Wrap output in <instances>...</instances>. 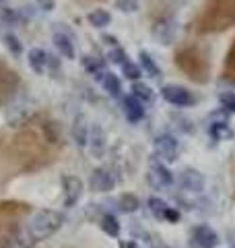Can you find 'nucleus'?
I'll return each mask as SVG.
<instances>
[{"label":"nucleus","mask_w":235,"mask_h":248,"mask_svg":"<svg viewBox=\"0 0 235 248\" xmlns=\"http://www.w3.org/2000/svg\"><path fill=\"white\" fill-rule=\"evenodd\" d=\"M60 147L58 124L45 120L37 128H25L13 141V155L17 159V168L23 172H33L37 168L54 161Z\"/></svg>","instance_id":"nucleus-1"},{"label":"nucleus","mask_w":235,"mask_h":248,"mask_svg":"<svg viewBox=\"0 0 235 248\" xmlns=\"http://www.w3.org/2000/svg\"><path fill=\"white\" fill-rule=\"evenodd\" d=\"M235 25V0H206L192 19L190 29L200 35L219 33Z\"/></svg>","instance_id":"nucleus-2"},{"label":"nucleus","mask_w":235,"mask_h":248,"mask_svg":"<svg viewBox=\"0 0 235 248\" xmlns=\"http://www.w3.org/2000/svg\"><path fill=\"white\" fill-rule=\"evenodd\" d=\"M176 66L196 85L210 81V52L198 42H188L176 50Z\"/></svg>","instance_id":"nucleus-3"},{"label":"nucleus","mask_w":235,"mask_h":248,"mask_svg":"<svg viewBox=\"0 0 235 248\" xmlns=\"http://www.w3.org/2000/svg\"><path fill=\"white\" fill-rule=\"evenodd\" d=\"M66 217L62 211L56 209H39V211L27 221L23 234H19V244L25 248H33L35 244L48 240L50 236H54L56 232L64 226Z\"/></svg>","instance_id":"nucleus-4"},{"label":"nucleus","mask_w":235,"mask_h":248,"mask_svg":"<svg viewBox=\"0 0 235 248\" xmlns=\"http://www.w3.org/2000/svg\"><path fill=\"white\" fill-rule=\"evenodd\" d=\"M29 211L31 207L19 201L0 203V248H11L19 240V223Z\"/></svg>","instance_id":"nucleus-5"},{"label":"nucleus","mask_w":235,"mask_h":248,"mask_svg":"<svg viewBox=\"0 0 235 248\" xmlns=\"http://www.w3.org/2000/svg\"><path fill=\"white\" fill-rule=\"evenodd\" d=\"M153 149H155V155L159 157L161 161H165V164H174L177 159V151H179V141L169 135V133H163L159 137H155L153 141Z\"/></svg>","instance_id":"nucleus-6"},{"label":"nucleus","mask_w":235,"mask_h":248,"mask_svg":"<svg viewBox=\"0 0 235 248\" xmlns=\"http://www.w3.org/2000/svg\"><path fill=\"white\" fill-rule=\"evenodd\" d=\"M161 97L176 108H188L196 104V97L190 89L182 87V85H171V83L161 87Z\"/></svg>","instance_id":"nucleus-7"},{"label":"nucleus","mask_w":235,"mask_h":248,"mask_svg":"<svg viewBox=\"0 0 235 248\" xmlns=\"http://www.w3.org/2000/svg\"><path fill=\"white\" fill-rule=\"evenodd\" d=\"M147 180L153 188L163 190L174 184V174H171V170L163 164L161 159H153L151 166H148V172H147Z\"/></svg>","instance_id":"nucleus-8"},{"label":"nucleus","mask_w":235,"mask_h":248,"mask_svg":"<svg viewBox=\"0 0 235 248\" xmlns=\"http://www.w3.org/2000/svg\"><path fill=\"white\" fill-rule=\"evenodd\" d=\"M116 184H118V180H116L114 170L107 166L95 168L89 176V186L93 192H112L116 188Z\"/></svg>","instance_id":"nucleus-9"},{"label":"nucleus","mask_w":235,"mask_h":248,"mask_svg":"<svg viewBox=\"0 0 235 248\" xmlns=\"http://www.w3.org/2000/svg\"><path fill=\"white\" fill-rule=\"evenodd\" d=\"M62 190H64V207H74L85 192V182L78 176L68 174L62 178Z\"/></svg>","instance_id":"nucleus-10"},{"label":"nucleus","mask_w":235,"mask_h":248,"mask_svg":"<svg viewBox=\"0 0 235 248\" xmlns=\"http://www.w3.org/2000/svg\"><path fill=\"white\" fill-rule=\"evenodd\" d=\"M177 182H179V186H182L184 190L192 192V195H198V192H202V190L206 188V178H205V174L198 172V170H194V168L182 170V174H179Z\"/></svg>","instance_id":"nucleus-11"},{"label":"nucleus","mask_w":235,"mask_h":248,"mask_svg":"<svg viewBox=\"0 0 235 248\" xmlns=\"http://www.w3.org/2000/svg\"><path fill=\"white\" fill-rule=\"evenodd\" d=\"M176 33H177V25L174 17H165L161 21H157L153 25V37L161 46H169L176 42Z\"/></svg>","instance_id":"nucleus-12"},{"label":"nucleus","mask_w":235,"mask_h":248,"mask_svg":"<svg viewBox=\"0 0 235 248\" xmlns=\"http://www.w3.org/2000/svg\"><path fill=\"white\" fill-rule=\"evenodd\" d=\"M192 242L198 248H217L221 244V238H219L217 232L206 226V223H200L192 230Z\"/></svg>","instance_id":"nucleus-13"},{"label":"nucleus","mask_w":235,"mask_h":248,"mask_svg":"<svg viewBox=\"0 0 235 248\" xmlns=\"http://www.w3.org/2000/svg\"><path fill=\"white\" fill-rule=\"evenodd\" d=\"M148 211H151L157 219H165V221H177L179 219V211L174 207H169L165 201L159 197H151L148 199Z\"/></svg>","instance_id":"nucleus-14"},{"label":"nucleus","mask_w":235,"mask_h":248,"mask_svg":"<svg viewBox=\"0 0 235 248\" xmlns=\"http://www.w3.org/2000/svg\"><path fill=\"white\" fill-rule=\"evenodd\" d=\"M52 42H54V48H56V52L60 54L62 58L73 60V58L76 56L73 35L66 33V31H56V33H54V37H52Z\"/></svg>","instance_id":"nucleus-15"},{"label":"nucleus","mask_w":235,"mask_h":248,"mask_svg":"<svg viewBox=\"0 0 235 248\" xmlns=\"http://www.w3.org/2000/svg\"><path fill=\"white\" fill-rule=\"evenodd\" d=\"M122 110H124V116H126V120L136 124L145 118V104L136 99L134 95H126L122 99Z\"/></svg>","instance_id":"nucleus-16"},{"label":"nucleus","mask_w":235,"mask_h":248,"mask_svg":"<svg viewBox=\"0 0 235 248\" xmlns=\"http://www.w3.org/2000/svg\"><path fill=\"white\" fill-rule=\"evenodd\" d=\"M89 151L95 155V157H99V155L105 153V147H107V137H105V130L99 126V124H93V126L89 128Z\"/></svg>","instance_id":"nucleus-17"},{"label":"nucleus","mask_w":235,"mask_h":248,"mask_svg":"<svg viewBox=\"0 0 235 248\" xmlns=\"http://www.w3.org/2000/svg\"><path fill=\"white\" fill-rule=\"evenodd\" d=\"M89 124H87V118L83 114L74 116L73 120V126H70V133H73V141L76 143V147H87L89 143Z\"/></svg>","instance_id":"nucleus-18"},{"label":"nucleus","mask_w":235,"mask_h":248,"mask_svg":"<svg viewBox=\"0 0 235 248\" xmlns=\"http://www.w3.org/2000/svg\"><path fill=\"white\" fill-rule=\"evenodd\" d=\"M50 62V54L42 48H31L27 52V64L35 75H44Z\"/></svg>","instance_id":"nucleus-19"},{"label":"nucleus","mask_w":235,"mask_h":248,"mask_svg":"<svg viewBox=\"0 0 235 248\" xmlns=\"http://www.w3.org/2000/svg\"><path fill=\"white\" fill-rule=\"evenodd\" d=\"M17 83H19L17 75H15L6 64L0 62V104H2L4 99L11 95V91L17 87Z\"/></svg>","instance_id":"nucleus-20"},{"label":"nucleus","mask_w":235,"mask_h":248,"mask_svg":"<svg viewBox=\"0 0 235 248\" xmlns=\"http://www.w3.org/2000/svg\"><path fill=\"white\" fill-rule=\"evenodd\" d=\"M208 135H210V139H215V141H219V143L233 141V137H235L233 128L229 126V122H227V120H215V122H210Z\"/></svg>","instance_id":"nucleus-21"},{"label":"nucleus","mask_w":235,"mask_h":248,"mask_svg":"<svg viewBox=\"0 0 235 248\" xmlns=\"http://www.w3.org/2000/svg\"><path fill=\"white\" fill-rule=\"evenodd\" d=\"M29 118V108L27 104H17L6 110V122L11 124V126H19V124H25Z\"/></svg>","instance_id":"nucleus-22"},{"label":"nucleus","mask_w":235,"mask_h":248,"mask_svg":"<svg viewBox=\"0 0 235 248\" xmlns=\"http://www.w3.org/2000/svg\"><path fill=\"white\" fill-rule=\"evenodd\" d=\"M138 66H140V71H143L145 75L153 77V79H157V77L161 75V68H159V64H157L155 58H153L148 52H145V50L138 54Z\"/></svg>","instance_id":"nucleus-23"},{"label":"nucleus","mask_w":235,"mask_h":248,"mask_svg":"<svg viewBox=\"0 0 235 248\" xmlns=\"http://www.w3.org/2000/svg\"><path fill=\"white\" fill-rule=\"evenodd\" d=\"M221 79L235 85V40L231 44L229 52L225 56V62H223V73H221Z\"/></svg>","instance_id":"nucleus-24"},{"label":"nucleus","mask_w":235,"mask_h":248,"mask_svg":"<svg viewBox=\"0 0 235 248\" xmlns=\"http://www.w3.org/2000/svg\"><path fill=\"white\" fill-rule=\"evenodd\" d=\"M83 68L89 75L95 77V79H101L103 73H105V62L101 58H97V56H89L87 54V56H83Z\"/></svg>","instance_id":"nucleus-25"},{"label":"nucleus","mask_w":235,"mask_h":248,"mask_svg":"<svg viewBox=\"0 0 235 248\" xmlns=\"http://www.w3.org/2000/svg\"><path fill=\"white\" fill-rule=\"evenodd\" d=\"M99 81H101V87H103V91H107L109 95L118 97L122 93V83H120V79H118V75H114L112 71H105Z\"/></svg>","instance_id":"nucleus-26"},{"label":"nucleus","mask_w":235,"mask_h":248,"mask_svg":"<svg viewBox=\"0 0 235 248\" xmlns=\"http://www.w3.org/2000/svg\"><path fill=\"white\" fill-rule=\"evenodd\" d=\"M99 228L103 230L109 238H118V236H120V230H122L120 221H118V217H116V215H112V213L101 215V219H99Z\"/></svg>","instance_id":"nucleus-27"},{"label":"nucleus","mask_w":235,"mask_h":248,"mask_svg":"<svg viewBox=\"0 0 235 248\" xmlns=\"http://www.w3.org/2000/svg\"><path fill=\"white\" fill-rule=\"evenodd\" d=\"M87 21H89V25L97 27V29H103L112 23V13L105 11V9H95V11H91L87 15Z\"/></svg>","instance_id":"nucleus-28"},{"label":"nucleus","mask_w":235,"mask_h":248,"mask_svg":"<svg viewBox=\"0 0 235 248\" xmlns=\"http://www.w3.org/2000/svg\"><path fill=\"white\" fill-rule=\"evenodd\" d=\"M118 207H120L122 213H134V211H138L140 201L136 195H132V192H124V195L118 199Z\"/></svg>","instance_id":"nucleus-29"},{"label":"nucleus","mask_w":235,"mask_h":248,"mask_svg":"<svg viewBox=\"0 0 235 248\" xmlns=\"http://www.w3.org/2000/svg\"><path fill=\"white\" fill-rule=\"evenodd\" d=\"M132 95L145 104V102H151L153 99V89L148 87V85H145L143 81H136V83H132Z\"/></svg>","instance_id":"nucleus-30"},{"label":"nucleus","mask_w":235,"mask_h":248,"mask_svg":"<svg viewBox=\"0 0 235 248\" xmlns=\"http://www.w3.org/2000/svg\"><path fill=\"white\" fill-rule=\"evenodd\" d=\"M122 75L126 77V79H130L132 83H136V81H140V77H143V71H140V66L136 64V62L126 60L122 64Z\"/></svg>","instance_id":"nucleus-31"},{"label":"nucleus","mask_w":235,"mask_h":248,"mask_svg":"<svg viewBox=\"0 0 235 248\" xmlns=\"http://www.w3.org/2000/svg\"><path fill=\"white\" fill-rule=\"evenodd\" d=\"M4 48L9 50L13 56H21L23 54V42L15 33H6L4 35Z\"/></svg>","instance_id":"nucleus-32"},{"label":"nucleus","mask_w":235,"mask_h":248,"mask_svg":"<svg viewBox=\"0 0 235 248\" xmlns=\"http://www.w3.org/2000/svg\"><path fill=\"white\" fill-rule=\"evenodd\" d=\"M219 104H221V110L227 114H235V91H223L219 95Z\"/></svg>","instance_id":"nucleus-33"},{"label":"nucleus","mask_w":235,"mask_h":248,"mask_svg":"<svg viewBox=\"0 0 235 248\" xmlns=\"http://www.w3.org/2000/svg\"><path fill=\"white\" fill-rule=\"evenodd\" d=\"M116 9H120L126 15H132L140 9V0H116Z\"/></svg>","instance_id":"nucleus-34"},{"label":"nucleus","mask_w":235,"mask_h":248,"mask_svg":"<svg viewBox=\"0 0 235 248\" xmlns=\"http://www.w3.org/2000/svg\"><path fill=\"white\" fill-rule=\"evenodd\" d=\"M0 21H2L4 25H15V23L19 21V13L15 9H9V6H6V9L0 11Z\"/></svg>","instance_id":"nucleus-35"},{"label":"nucleus","mask_w":235,"mask_h":248,"mask_svg":"<svg viewBox=\"0 0 235 248\" xmlns=\"http://www.w3.org/2000/svg\"><path fill=\"white\" fill-rule=\"evenodd\" d=\"M107 60H109V62H114V64H120V66H122L124 62L128 60V56H126V52H124L122 48H118V46H116L114 50H109Z\"/></svg>","instance_id":"nucleus-36"},{"label":"nucleus","mask_w":235,"mask_h":248,"mask_svg":"<svg viewBox=\"0 0 235 248\" xmlns=\"http://www.w3.org/2000/svg\"><path fill=\"white\" fill-rule=\"evenodd\" d=\"M35 4H37L44 13H50V11L56 9V0H35Z\"/></svg>","instance_id":"nucleus-37"},{"label":"nucleus","mask_w":235,"mask_h":248,"mask_svg":"<svg viewBox=\"0 0 235 248\" xmlns=\"http://www.w3.org/2000/svg\"><path fill=\"white\" fill-rule=\"evenodd\" d=\"M227 242L231 248H235V232H227Z\"/></svg>","instance_id":"nucleus-38"},{"label":"nucleus","mask_w":235,"mask_h":248,"mask_svg":"<svg viewBox=\"0 0 235 248\" xmlns=\"http://www.w3.org/2000/svg\"><path fill=\"white\" fill-rule=\"evenodd\" d=\"M103 40H105L107 44H112V46H116V44H118V40H116L114 35H103Z\"/></svg>","instance_id":"nucleus-39"}]
</instances>
